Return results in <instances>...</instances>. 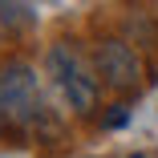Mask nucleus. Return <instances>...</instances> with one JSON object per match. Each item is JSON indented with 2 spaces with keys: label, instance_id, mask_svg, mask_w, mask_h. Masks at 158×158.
Masks as SVG:
<instances>
[{
  "label": "nucleus",
  "instance_id": "obj_1",
  "mask_svg": "<svg viewBox=\"0 0 158 158\" xmlns=\"http://www.w3.org/2000/svg\"><path fill=\"white\" fill-rule=\"evenodd\" d=\"M45 73L53 81V89L61 93V102H65L73 114H89L98 106V65H89V61L73 49V41H57L49 45V57H45Z\"/></svg>",
  "mask_w": 158,
  "mask_h": 158
},
{
  "label": "nucleus",
  "instance_id": "obj_2",
  "mask_svg": "<svg viewBox=\"0 0 158 158\" xmlns=\"http://www.w3.org/2000/svg\"><path fill=\"white\" fill-rule=\"evenodd\" d=\"M41 118H45V98H41L37 69L24 61H8L0 69V122L33 130Z\"/></svg>",
  "mask_w": 158,
  "mask_h": 158
},
{
  "label": "nucleus",
  "instance_id": "obj_3",
  "mask_svg": "<svg viewBox=\"0 0 158 158\" xmlns=\"http://www.w3.org/2000/svg\"><path fill=\"white\" fill-rule=\"evenodd\" d=\"M93 65H98V77L110 89L130 93L142 85V57L126 45V41H102L98 53H93Z\"/></svg>",
  "mask_w": 158,
  "mask_h": 158
},
{
  "label": "nucleus",
  "instance_id": "obj_4",
  "mask_svg": "<svg viewBox=\"0 0 158 158\" xmlns=\"http://www.w3.org/2000/svg\"><path fill=\"white\" fill-rule=\"evenodd\" d=\"M0 20H8V24H28L33 16H28V4H24V0H0Z\"/></svg>",
  "mask_w": 158,
  "mask_h": 158
},
{
  "label": "nucleus",
  "instance_id": "obj_5",
  "mask_svg": "<svg viewBox=\"0 0 158 158\" xmlns=\"http://www.w3.org/2000/svg\"><path fill=\"white\" fill-rule=\"evenodd\" d=\"M126 122V106H114V114L106 118V126H122Z\"/></svg>",
  "mask_w": 158,
  "mask_h": 158
},
{
  "label": "nucleus",
  "instance_id": "obj_6",
  "mask_svg": "<svg viewBox=\"0 0 158 158\" xmlns=\"http://www.w3.org/2000/svg\"><path fill=\"white\" fill-rule=\"evenodd\" d=\"M130 158H142V154H130Z\"/></svg>",
  "mask_w": 158,
  "mask_h": 158
}]
</instances>
